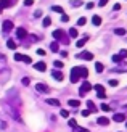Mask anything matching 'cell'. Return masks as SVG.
Wrapping results in <instances>:
<instances>
[{"instance_id":"1","label":"cell","mask_w":127,"mask_h":132,"mask_svg":"<svg viewBox=\"0 0 127 132\" xmlns=\"http://www.w3.org/2000/svg\"><path fill=\"white\" fill-rule=\"evenodd\" d=\"M53 37H55L56 40H63L64 44L68 42V37L64 36V31H61V29H56V31H53Z\"/></svg>"},{"instance_id":"2","label":"cell","mask_w":127,"mask_h":132,"mask_svg":"<svg viewBox=\"0 0 127 132\" xmlns=\"http://www.w3.org/2000/svg\"><path fill=\"white\" fill-rule=\"evenodd\" d=\"M77 74H79V77H85L87 79V76H89V69L85 68V66H76V68H72Z\"/></svg>"},{"instance_id":"3","label":"cell","mask_w":127,"mask_h":132,"mask_svg":"<svg viewBox=\"0 0 127 132\" xmlns=\"http://www.w3.org/2000/svg\"><path fill=\"white\" fill-rule=\"evenodd\" d=\"M90 89H93V85H92L90 82H87V81H85V82L82 84V87H81V90H79V94H81V95L84 97V95H85V94H87V92H89Z\"/></svg>"},{"instance_id":"4","label":"cell","mask_w":127,"mask_h":132,"mask_svg":"<svg viewBox=\"0 0 127 132\" xmlns=\"http://www.w3.org/2000/svg\"><path fill=\"white\" fill-rule=\"evenodd\" d=\"M77 58H81V60H93V55L90 52H81V53L77 55Z\"/></svg>"},{"instance_id":"5","label":"cell","mask_w":127,"mask_h":132,"mask_svg":"<svg viewBox=\"0 0 127 132\" xmlns=\"http://www.w3.org/2000/svg\"><path fill=\"white\" fill-rule=\"evenodd\" d=\"M2 29H3V32H10V31L13 29V23L10 21V19H6V21H3Z\"/></svg>"},{"instance_id":"6","label":"cell","mask_w":127,"mask_h":132,"mask_svg":"<svg viewBox=\"0 0 127 132\" xmlns=\"http://www.w3.org/2000/svg\"><path fill=\"white\" fill-rule=\"evenodd\" d=\"M52 76H53V79H56V81H63V79H64V74L61 71H58V69L52 71Z\"/></svg>"},{"instance_id":"7","label":"cell","mask_w":127,"mask_h":132,"mask_svg":"<svg viewBox=\"0 0 127 132\" xmlns=\"http://www.w3.org/2000/svg\"><path fill=\"white\" fill-rule=\"evenodd\" d=\"M16 2V0H0V8H8V6L10 5H13V3H15Z\"/></svg>"},{"instance_id":"8","label":"cell","mask_w":127,"mask_h":132,"mask_svg":"<svg viewBox=\"0 0 127 132\" xmlns=\"http://www.w3.org/2000/svg\"><path fill=\"white\" fill-rule=\"evenodd\" d=\"M26 36H28L26 29H23V28H18V29H16V37H18V39H24Z\"/></svg>"},{"instance_id":"9","label":"cell","mask_w":127,"mask_h":132,"mask_svg":"<svg viewBox=\"0 0 127 132\" xmlns=\"http://www.w3.org/2000/svg\"><path fill=\"white\" fill-rule=\"evenodd\" d=\"M97 124H100V126H108V124H109V119H108V118H105V116H100L98 121H97Z\"/></svg>"},{"instance_id":"10","label":"cell","mask_w":127,"mask_h":132,"mask_svg":"<svg viewBox=\"0 0 127 132\" xmlns=\"http://www.w3.org/2000/svg\"><path fill=\"white\" fill-rule=\"evenodd\" d=\"M113 119H114L116 122H122V121H125V114H122V113H116L114 116H113Z\"/></svg>"},{"instance_id":"11","label":"cell","mask_w":127,"mask_h":132,"mask_svg":"<svg viewBox=\"0 0 127 132\" xmlns=\"http://www.w3.org/2000/svg\"><path fill=\"white\" fill-rule=\"evenodd\" d=\"M36 89H37L39 92H42V94H48V87H47V85H44V84H36Z\"/></svg>"},{"instance_id":"12","label":"cell","mask_w":127,"mask_h":132,"mask_svg":"<svg viewBox=\"0 0 127 132\" xmlns=\"http://www.w3.org/2000/svg\"><path fill=\"white\" fill-rule=\"evenodd\" d=\"M36 69L40 71V72H44V71L47 69V64H45L44 61H39V63H36Z\"/></svg>"},{"instance_id":"13","label":"cell","mask_w":127,"mask_h":132,"mask_svg":"<svg viewBox=\"0 0 127 132\" xmlns=\"http://www.w3.org/2000/svg\"><path fill=\"white\" fill-rule=\"evenodd\" d=\"M69 79H71V82H72V84L79 81V74H77L74 69H71V77H69Z\"/></svg>"},{"instance_id":"14","label":"cell","mask_w":127,"mask_h":132,"mask_svg":"<svg viewBox=\"0 0 127 132\" xmlns=\"http://www.w3.org/2000/svg\"><path fill=\"white\" fill-rule=\"evenodd\" d=\"M47 103L52 106H60V100H56V98H47Z\"/></svg>"},{"instance_id":"15","label":"cell","mask_w":127,"mask_h":132,"mask_svg":"<svg viewBox=\"0 0 127 132\" xmlns=\"http://www.w3.org/2000/svg\"><path fill=\"white\" fill-rule=\"evenodd\" d=\"M92 23L95 24V26H100V24H101V18H100L98 15H95V16L92 18Z\"/></svg>"},{"instance_id":"16","label":"cell","mask_w":127,"mask_h":132,"mask_svg":"<svg viewBox=\"0 0 127 132\" xmlns=\"http://www.w3.org/2000/svg\"><path fill=\"white\" fill-rule=\"evenodd\" d=\"M93 89L97 90V94H105V87H103V85H100V84L93 85Z\"/></svg>"},{"instance_id":"17","label":"cell","mask_w":127,"mask_h":132,"mask_svg":"<svg viewBox=\"0 0 127 132\" xmlns=\"http://www.w3.org/2000/svg\"><path fill=\"white\" fill-rule=\"evenodd\" d=\"M87 40H89V37L85 36L84 39H81V40H77V44H76V45H77V47H84V45L87 44Z\"/></svg>"},{"instance_id":"18","label":"cell","mask_w":127,"mask_h":132,"mask_svg":"<svg viewBox=\"0 0 127 132\" xmlns=\"http://www.w3.org/2000/svg\"><path fill=\"white\" fill-rule=\"evenodd\" d=\"M6 47H8L10 50H16V44L13 40H6Z\"/></svg>"},{"instance_id":"19","label":"cell","mask_w":127,"mask_h":132,"mask_svg":"<svg viewBox=\"0 0 127 132\" xmlns=\"http://www.w3.org/2000/svg\"><path fill=\"white\" fill-rule=\"evenodd\" d=\"M69 36L76 39V37L79 36V32H77V29H76V28H71V29H69Z\"/></svg>"},{"instance_id":"20","label":"cell","mask_w":127,"mask_h":132,"mask_svg":"<svg viewBox=\"0 0 127 132\" xmlns=\"http://www.w3.org/2000/svg\"><path fill=\"white\" fill-rule=\"evenodd\" d=\"M114 34H116V36H124V34H125V29L117 28V29H114Z\"/></svg>"},{"instance_id":"21","label":"cell","mask_w":127,"mask_h":132,"mask_svg":"<svg viewBox=\"0 0 127 132\" xmlns=\"http://www.w3.org/2000/svg\"><path fill=\"white\" fill-rule=\"evenodd\" d=\"M50 50L52 52H58V42H52L50 44Z\"/></svg>"},{"instance_id":"22","label":"cell","mask_w":127,"mask_h":132,"mask_svg":"<svg viewBox=\"0 0 127 132\" xmlns=\"http://www.w3.org/2000/svg\"><path fill=\"white\" fill-rule=\"evenodd\" d=\"M52 10H53V11H56V13H61V15H64V13H63V8H61V6H58V5L52 6Z\"/></svg>"},{"instance_id":"23","label":"cell","mask_w":127,"mask_h":132,"mask_svg":"<svg viewBox=\"0 0 127 132\" xmlns=\"http://www.w3.org/2000/svg\"><path fill=\"white\" fill-rule=\"evenodd\" d=\"M87 106L92 110V113H93V111H97V106H95V105H93V102H90V100L87 102Z\"/></svg>"},{"instance_id":"24","label":"cell","mask_w":127,"mask_h":132,"mask_svg":"<svg viewBox=\"0 0 127 132\" xmlns=\"http://www.w3.org/2000/svg\"><path fill=\"white\" fill-rule=\"evenodd\" d=\"M42 24H44V28H47V26H50V24H52V19H50L48 16L44 18V23H42Z\"/></svg>"},{"instance_id":"25","label":"cell","mask_w":127,"mask_h":132,"mask_svg":"<svg viewBox=\"0 0 127 132\" xmlns=\"http://www.w3.org/2000/svg\"><path fill=\"white\" fill-rule=\"evenodd\" d=\"M68 103H69V106H74V108L79 106V100H69Z\"/></svg>"},{"instance_id":"26","label":"cell","mask_w":127,"mask_h":132,"mask_svg":"<svg viewBox=\"0 0 127 132\" xmlns=\"http://www.w3.org/2000/svg\"><path fill=\"white\" fill-rule=\"evenodd\" d=\"M95 69H97L98 72H101V71H103V64H101V63H98V61H97V63H95Z\"/></svg>"},{"instance_id":"27","label":"cell","mask_w":127,"mask_h":132,"mask_svg":"<svg viewBox=\"0 0 127 132\" xmlns=\"http://www.w3.org/2000/svg\"><path fill=\"white\" fill-rule=\"evenodd\" d=\"M111 60L114 61V63H121V60H122V58L119 56V55H113V58H111Z\"/></svg>"},{"instance_id":"28","label":"cell","mask_w":127,"mask_h":132,"mask_svg":"<svg viewBox=\"0 0 127 132\" xmlns=\"http://www.w3.org/2000/svg\"><path fill=\"white\" fill-rule=\"evenodd\" d=\"M71 5H72V6H81L82 2H81V0H71Z\"/></svg>"},{"instance_id":"29","label":"cell","mask_w":127,"mask_h":132,"mask_svg":"<svg viewBox=\"0 0 127 132\" xmlns=\"http://www.w3.org/2000/svg\"><path fill=\"white\" fill-rule=\"evenodd\" d=\"M53 64H55V68H58V69H60V68L63 69V61H60V60H56V61L53 63Z\"/></svg>"},{"instance_id":"30","label":"cell","mask_w":127,"mask_h":132,"mask_svg":"<svg viewBox=\"0 0 127 132\" xmlns=\"http://www.w3.org/2000/svg\"><path fill=\"white\" fill-rule=\"evenodd\" d=\"M74 130H76V132H89V129H84V127H79V126H76Z\"/></svg>"},{"instance_id":"31","label":"cell","mask_w":127,"mask_h":132,"mask_svg":"<svg viewBox=\"0 0 127 132\" xmlns=\"http://www.w3.org/2000/svg\"><path fill=\"white\" fill-rule=\"evenodd\" d=\"M87 23V19L85 18H79V21H77V26H84Z\"/></svg>"},{"instance_id":"32","label":"cell","mask_w":127,"mask_h":132,"mask_svg":"<svg viewBox=\"0 0 127 132\" xmlns=\"http://www.w3.org/2000/svg\"><path fill=\"white\" fill-rule=\"evenodd\" d=\"M100 108H101L103 111H111V108H109V105H106V103H103V105H101V106H100Z\"/></svg>"},{"instance_id":"33","label":"cell","mask_w":127,"mask_h":132,"mask_svg":"<svg viewBox=\"0 0 127 132\" xmlns=\"http://www.w3.org/2000/svg\"><path fill=\"white\" fill-rule=\"evenodd\" d=\"M68 124H69V126H71L72 129H74V127L77 126V122H76V119H69V122H68Z\"/></svg>"},{"instance_id":"34","label":"cell","mask_w":127,"mask_h":132,"mask_svg":"<svg viewBox=\"0 0 127 132\" xmlns=\"http://www.w3.org/2000/svg\"><path fill=\"white\" fill-rule=\"evenodd\" d=\"M15 60L16 61H23V55L21 53H15Z\"/></svg>"},{"instance_id":"35","label":"cell","mask_w":127,"mask_h":132,"mask_svg":"<svg viewBox=\"0 0 127 132\" xmlns=\"http://www.w3.org/2000/svg\"><path fill=\"white\" fill-rule=\"evenodd\" d=\"M23 61H24V63H28V64H29V63H31L32 60H31V58H29L28 55H23Z\"/></svg>"},{"instance_id":"36","label":"cell","mask_w":127,"mask_h":132,"mask_svg":"<svg viewBox=\"0 0 127 132\" xmlns=\"http://www.w3.org/2000/svg\"><path fill=\"white\" fill-rule=\"evenodd\" d=\"M60 113H61V116H63V118H68V116H69V111H66V110H61Z\"/></svg>"},{"instance_id":"37","label":"cell","mask_w":127,"mask_h":132,"mask_svg":"<svg viewBox=\"0 0 127 132\" xmlns=\"http://www.w3.org/2000/svg\"><path fill=\"white\" fill-rule=\"evenodd\" d=\"M61 21H63V23H68V21H69V16H68V15H61Z\"/></svg>"},{"instance_id":"38","label":"cell","mask_w":127,"mask_h":132,"mask_svg":"<svg viewBox=\"0 0 127 132\" xmlns=\"http://www.w3.org/2000/svg\"><path fill=\"white\" fill-rule=\"evenodd\" d=\"M21 82H23V85H29V82H31V79H29V77H24V79H23Z\"/></svg>"},{"instance_id":"39","label":"cell","mask_w":127,"mask_h":132,"mask_svg":"<svg viewBox=\"0 0 127 132\" xmlns=\"http://www.w3.org/2000/svg\"><path fill=\"white\" fill-rule=\"evenodd\" d=\"M24 5H26V6H31V5H34V0H24Z\"/></svg>"},{"instance_id":"40","label":"cell","mask_w":127,"mask_h":132,"mask_svg":"<svg viewBox=\"0 0 127 132\" xmlns=\"http://www.w3.org/2000/svg\"><path fill=\"white\" fill-rule=\"evenodd\" d=\"M121 58H127V50H121V53H119Z\"/></svg>"},{"instance_id":"41","label":"cell","mask_w":127,"mask_h":132,"mask_svg":"<svg viewBox=\"0 0 127 132\" xmlns=\"http://www.w3.org/2000/svg\"><path fill=\"white\" fill-rule=\"evenodd\" d=\"M117 84H119V82L116 81V79H111V81H109V85H113V87H116Z\"/></svg>"},{"instance_id":"42","label":"cell","mask_w":127,"mask_h":132,"mask_svg":"<svg viewBox=\"0 0 127 132\" xmlns=\"http://www.w3.org/2000/svg\"><path fill=\"white\" fill-rule=\"evenodd\" d=\"M34 16H36V18H40V16H42V11H40V10H36Z\"/></svg>"},{"instance_id":"43","label":"cell","mask_w":127,"mask_h":132,"mask_svg":"<svg viewBox=\"0 0 127 132\" xmlns=\"http://www.w3.org/2000/svg\"><path fill=\"white\" fill-rule=\"evenodd\" d=\"M106 3H108V0H100V2H98V5H100V6H105Z\"/></svg>"},{"instance_id":"44","label":"cell","mask_w":127,"mask_h":132,"mask_svg":"<svg viewBox=\"0 0 127 132\" xmlns=\"http://www.w3.org/2000/svg\"><path fill=\"white\" fill-rule=\"evenodd\" d=\"M93 6H95V3H93V2H89V3H87V8H89V10L93 8Z\"/></svg>"},{"instance_id":"45","label":"cell","mask_w":127,"mask_h":132,"mask_svg":"<svg viewBox=\"0 0 127 132\" xmlns=\"http://www.w3.org/2000/svg\"><path fill=\"white\" fill-rule=\"evenodd\" d=\"M113 10H114V11H119V10H121V5H119V3H116V5H114V8H113Z\"/></svg>"},{"instance_id":"46","label":"cell","mask_w":127,"mask_h":132,"mask_svg":"<svg viewBox=\"0 0 127 132\" xmlns=\"http://www.w3.org/2000/svg\"><path fill=\"white\" fill-rule=\"evenodd\" d=\"M89 114H90V111H87V110H85V111H82V116H84V118H87Z\"/></svg>"},{"instance_id":"47","label":"cell","mask_w":127,"mask_h":132,"mask_svg":"<svg viewBox=\"0 0 127 132\" xmlns=\"http://www.w3.org/2000/svg\"><path fill=\"white\" fill-rule=\"evenodd\" d=\"M37 53H39V55H45V50H42V48H39V50H37Z\"/></svg>"},{"instance_id":"48","label":"cell","mask_w":127,"mask_h":132,"mask_svg":"<svg viewBox=\"0 0 127 132\" xmlns=\"http://www.w3.org/2000/svg\"><path fill=\"white\" fill-rule=\"evenodd\" d=\"M125 124H127V122H125Z\"/></svg>"}]
</instances>
